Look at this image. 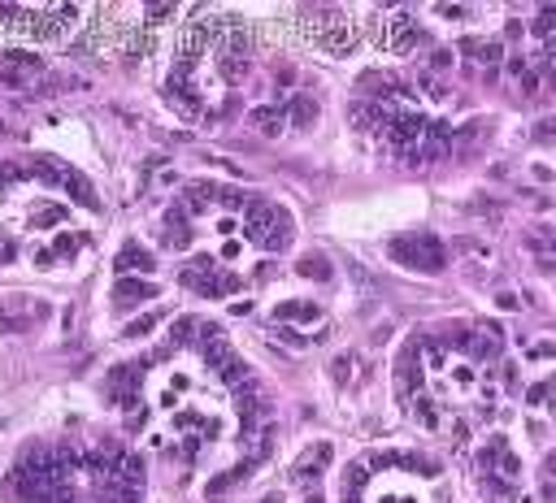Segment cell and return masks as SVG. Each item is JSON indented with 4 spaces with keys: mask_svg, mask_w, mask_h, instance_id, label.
Segmentation results:
<instances>
[{
    "mask_svg": "<svg viewBox=\"0 0 556 503\" xmlns=\"http://www.w3.org/2000/svg\"><path fill=\"white\" fill-rule=\"evenodd\" d=\"M109 399L130 434L182 468H204L230 447L248 477L269 451L261 382L235 343L200 317H178L156 351L113 369Z\"/></svg>",
    "mask_w": 556,
    "mask_h": 503,
    "instance_id": "obj_1",
    "label": "cell"
},
{
    "mask_svg": "<svg viewBox=\"0 0 556 503\" xmlns=\"http://www.w3.org/2000/svg\"><path fill=\"white\" fill-rule=\"evenodd\" d=\"M517 390V356L486 321H443L417 330L395 356V395L404 412L421 429L452 434L456 442L482 438Z\"/></svg>",
    "mask_w": 556,
    "mask_h": 503,
    "instance_id": "obj_2",
    "label": "cell"
},
{
    "mask_svg": "<svg viewBox=\"0 0 556 503\" xmlns=\"http://www.w3.org/2000/svg\"><path fill=\"white\" fill-rule=\"evenodd\" d=\"M13 503H143L148 477L126 442H39L4 481Z\"/></svg>",
    "mask_w": 556,
    "mask_h": 503,
    "instance_id": "obj_3",
    "label": "cell"
},
{
    "mask_svg": "<svg viewBox=\"0 0 556 503\" xmlns=\"http://www.w3.org/2000/svg\"><path fill=\"white\" fill-rule=\"evenodd\" d=\"M252 74V26L226 9H191L165 69V100L187 121H217Z\"/></svg>",
    "mask_w": 556,
    "mask_h": 503,
    "instance_id": "obj_4",
    "label": "cell"
},
{
    "mask_svg": "<svg viewBox=\"0 0 556 503\" xmlns=\"http://www.w3.org/2000/svg\"><path fill=\"white\" fill-rule=\"evenodd\" d=\"M356 126H361L387 156H395L400 165H413V169L443 160V156L452 152V139H456L452 121L434 117V113L421 104L417 87L404 82V78H391V74L378 78V82L365 91V100L356 104Z\"/></svg>",
    "mask_w": 556,
    "mask_h": 503,
    "instance_id": "obj_5",
    "label": "cell"
},
{
    "mask_svg": "<svg viewBox=\"0 0 556 503\" xmlns=\"http://www.w3.org/2000/svg\"><path fill=\"white\" fill-rule=\"evenodd\" d=\"M339 503H456L452 473L417 447H382L348 464Z\"/></svg>",
    "mask_w": 556,
    "mask_h": 503,
    "instance_id": "obj_6",
    "label": "cell"
},
{
    "mask_svg": "<svg viewBox=\"0 0 556 503\" xmlns=\"http://www.w3.org/2000/svg\"><path fill=\"white\" fill-rule=\"evenodd\" d=\"M469 486L486 503H513L526 486V460L504 429H486L469 447Z\"/></svg>",
    "mask_w": 556,
    "mask_h": 503,
    "instance_id": "obj_7",
    "label": "cell"
},
{
    "mask_svg": "<svg viewBox=\"0 0 556 503\" xmlns=\"http://www.w3.org/2000/svg\"><path fill=\"white\" fill-rule=\"evenodd\" d=\"M83 17H91L83 4H0V35L17 43H65L83 30Z\"/></svg>",
    "mask_w": 556,
    "mask_h": 503,
    "instance_id": "obj_8",
    "label": "cell"
},
{
    "mask_svg": "<svg viewBox=\"0 0 556 503\" xmlns=\"http://www.w3.org/2000/svg\"><path fill=\"white\" fill-rule=\"evenodd\" d=\"M291 17H295V30L317 52H334V56L352 52L365 30V26H356V17H365V9H343V4H304V9H291Z\"/></svg>",
    "mask_w": 556,
    "mask_h": 503,
    "instance_id": "obj_9",
    "label": "cell"
},
{
    "mask_svg": "<svg viewBox=\"0 0 556 503\" xmlns=\"http://www.w3.org/2000/svg\"><path fill=\"white\" fill-rule=\"evenodd\" d=\"M269 330L287 343V347H313L321 343V334L330 330V317L317 299H282L269 312Z\"/></svg>",
    "mask_w": 556,
    "mask_h": 503,
    "instance_id": "obj_10",
    "label": "cell"
},
{
    "mask_svg": "<svg viewBox=\"0 0 556 503\" xmlns=\"http://www.w3.org/2000/svg\"><path fill=\"white\" fill-rule=\"evenodd\" d=\"M391 260L408 265V269H421V273H439L443 269V243L434 234H408V238H395L391 247Z\"/></svg>",
    "mask_w": 556,
    "mask_h": 503,
    "instance_id": "obj_11",
    "label": "cell"
},
{
    "mask_svg": "<svg viewBox=\"0 0 556 503\" xmlns=\"http://www.w3.org/2000/svg\"><path fill=\"white\" fill-rule=\"evenodd\" d=\"M39 74H43V61H39L35 52H22V48L0 52V78H4L9 87H26V82H35Z\"/></svg>",
    "mask_w": 556,
    "mask_h": 503,
    "instance_id": "obj_12",
    "label": "cell"
},
{
    "mask_svg": "<svg viewBox=\"0 0 556 503\" xmlns=\"http://www.w3.org/2000/svg\"><path fill=\"white\" fill-rule=\"evenodd\" d=\"M534 486H539V499H543V503H556V442H547V447L539 451Z\"/></svg>",
    "mask_w": 556,
    "mask_h": 503,
    "instance_id": "obj_13",
    "label": "cell"
}]
</instances>
